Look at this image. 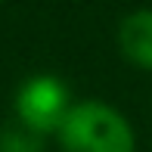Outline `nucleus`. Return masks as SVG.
<instances>
[{
  "label": "nucleus",
  "mask_w": 152,
  "mask_h": 152,
  "mask_svg": "<svg viewBox=\"0 0 152 152\" xmlns=\"http://www.w3.org/2000/svg\"><path fill=\"white\" fill-rule=\"evenodd\" d=\"M72 90L56 75H28L16 87L12 96V118L34 127L37 134H56L72 109Z\"/></svg>",
  "instance_id": "obj_2"
},
{
  "label": "nucleus",
  "mask_w": 152,
  "mask_h": 152,
  "mask_svg": "<svg viewBox=\"0 0 152 152\" xmlns=\"http://www.w3.org/2000/svg\"><path fill=\"white\" fill-rule=\"evenodd\" d=\"M62 152H137V134L115 106L102 99L72 102L56 130Z\"/></svg>",
  "instance_id": "obj_1"
},
{
  "label": "nucleus",
  "mask_w": 152,
  "mask_h": 152,
  "mask_svg": "<svg viewBox=\"0 0 152 152\" xmlns=\"http://www.w3.org/2000/svg\"><path fill=\"white\" fill-rule=\"evenodd\" d=\"M118 50L130 65L152 72V10H134L118 22Z\"/></svg>",
  "instance_id": "obj_3"
},
{
  "label": "nucleus",
  "mask_w": 152,
  "mask_h": 152,
  "mask_svg": "<svg viewBox=\"0 0 152 152\" xmlns=\"http://www.w3.org/2000/svg\"><path fill=\"white\" fill-rule=\"evenodd\" d=\"M44 149H47V137L22 124L19 118L0 127V152H44Z\"/></svg>",
  "instance_id": "obj_4"
}]
</instances>
